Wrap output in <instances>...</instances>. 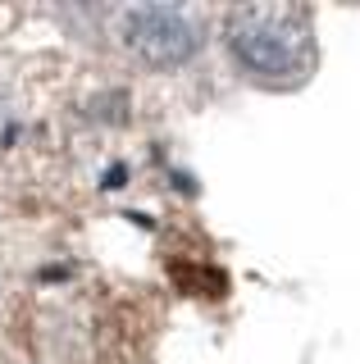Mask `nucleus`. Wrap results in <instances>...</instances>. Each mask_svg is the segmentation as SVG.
Instances as JSON below:
<instances>
[{"label":"nucleus","instance_id":"f257e3e1","mask_svg":"<svg viewBox=\"0 0 360 364\" xmlns=\"http://www.w3.org/2000/svg\"><path fill=\"white\" fill-rule=\"evenodd\" d=\"M223 46L233 64L265 87H292L314 68V28L306 9L242 5L223 18Z\"/></svg>","mask_w":360,"mask_h":364},{"label":"nucleus","instance_id":"f03ea898","mask_svg":"<svg viewBox=\"0 0 360 364\" xmlns=\"http://www.w3.org/2000/svg\"><path fill=\"white\" fill-rule=\"evenodd\" d=\"M123 46L151 68H183L201 55L206 32L178 5H132L123 9Z\"/></svg>","mask_w":360,"mask_h":364}]
</instances>
